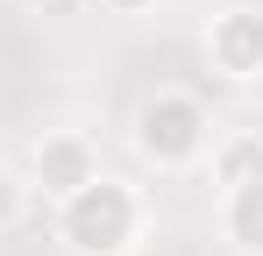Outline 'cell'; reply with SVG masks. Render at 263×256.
<instances>
[{"label": "cell", "mask_w": 263, "mask_h": 256, "mask_svg": "<svg viewBox=\"0 0 263 256\" xmlns=\"http://www.w3.org/2000/svg\"><path fill=\"white\" fill-rule=\"evenodd\" d=\"M149 221H157L149 192L135 178H121V171H100L71 199L50 207V235H57L64 256H135L149 242Z\"/></svg>", "instance_id": "1"}, {"label": "cell", "mask_w": 263, "mask_h": 256, "mask_svg": "<svg viewBox=\"0 0 263 256\" xmlns=\"http://www.w3.org/2000/svg\"><path fill=\"white\" fill-rule=\"evenodd\" d=\"M128 142H135V157L157 171V178H178V171L206 164V150H214V114H206L199 93L157 85V93H142V107H135Z\"/></svg>", "instance_id": "2"}, {"label": "cell", "mask_w": 263, "mask_h": 256, "mask_svg": "<svg viewBox=\"0 0 263 256\" xmlns=\"http://www.w3.org/2000/svg\"><path fill=\"white\" fill-rule=\"evenodd\" d=\"M22 178H29V192H36L43 207H57V199H71L86 178H100V142H92L86 128H43Z\"/></svg>", "instance_id": "3"}, {"label": "cell", "mask_w": 263, "mask_h": 256, "mask_svg": "<svg viewBox=\"0 0 263 256\" xmlns=\"http://www.w3.org/2000/svg\"><path fill=\"white\" fill-rule=\"evenodd\" d=\"M206 64L228 85H263V7L235 0L206 22Z\"/></svg>", "instance_id": "4"}, {"label": "cell", "mask_w": 263, "mask_h": 256, "mask_svg": "<svg viewBox=\"0 0 263 256\" xmlns=\"http://www.w3.org/2000/svg\"><path fill=\"white\" fill-rule=\"evenodd\" d=\"M214 221H220V235H228L242 256H263V178L214 192Z\"/></svg>", "instance_id": "5"}, {"label": "cell", "mask_w": 263, "mask_h": 256, "mask_svg": "<svg viewBox=\"0 0 263 256\" xmlns=\"http://www.w3.org/2000/svg\"><path fill=\"white\" fill-rule=\"evenodd\" d=\"M206 171H214V192H228V185H249V178H263V135H256V128L214 135V150H206Z\"/></svg>", "instance_id": "6"}, {"label": "cell", "mask_w": 263, "mask_h": 256, "mask_svg": "<svg viewBox=\"0 0 263 256\" xmlns=\"http://www.w3.org/2000/svg\"><path fill=\"white\" fill-rule=\"evenodd\" d=\"M29 207H36V192H29V178L14 164H0V235H14L22 221H29Z\"/></svg>", "instance_id": "7"}, {"label": "cell", "mask_w": 263, "mask_h": 256, "mask_svg": "<svg viewBox=\"0 0 263 256\" xmlns=\"http://www.w3.org/2000/svg\"><path fill=\"white\" fill-rule=\"evenodd\" d=\"M157 0H100V14H121V22H135V14H149Z\"/></svg>", "instance_id": "8"}]
</instances>
